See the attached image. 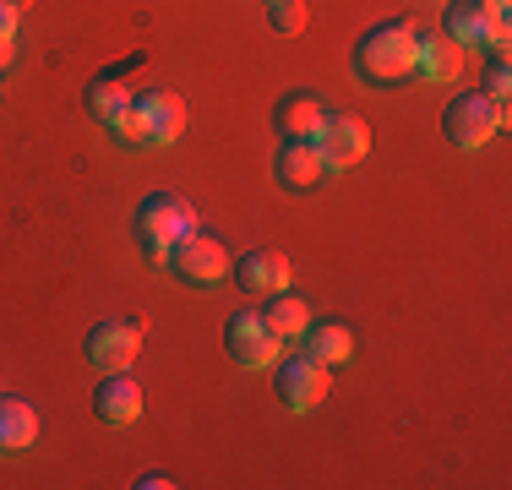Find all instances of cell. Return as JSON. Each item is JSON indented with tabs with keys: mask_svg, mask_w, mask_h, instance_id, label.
Segmentation results:
<instances>
[{
	"mask_svg": "<svg viewBox=\"0 0 512 490\" xmlns=\"http://www.w3.org/2000/svg\"><path fill=\"white\" fill-rule=\"evenodd\" d=\"M414 33H420L414 17H393V22H376L355 44V77L365 88H398L409 77L414 71Z\"/></svg>",
	"mask_w": 512,
	"mask_h": 490,
	"instance_id": "obj_1",
	"label": "cell"
},
{
	"mask_svg": "<svg viewBox=\"0 0 512 490\" xmlns=\"http://www.w3.org/2000/svg\"><path fill=\"white\" fill-rule=\"evenodd\" d=\"M507 120H512L507 98H491V93H480V88L458 93L453 104L442 109V131H447V142L463 147V153H474V147H485V142L496 137V131H507Z\"/></svg>",
	"mask_w": 512,
	"mask_h": 490,
	"instance_id": "obj_2",
	"label": "cell"
},
{
	"mask_svg": "<svg viewBox=\"0 0 512 490\" xmlns=\"http://www.w3.org/2000/svg\"><path fill=\"white\" fill-rule=\"evenodd\" d=\"M186 137V98L175 88H142L131 98V115L120 126V142H180Z\"/></svg>",
	"mask_w": 512,
	"mask_h": 490,
	"instance_id": "obj_3",
	"label": "cell"
},
{
	"mask_svg": "<svg viewBox=\"0 0 512 490\" xmlns=\"http://www.w3.org/2000/svg\"><path fill=\"white\" fill-rule=\"evenodd\" d=\"M442 33L463 49V55H469V49H485V55H491V49H507L512 44L507 11H485L480 0H447Z\"/></svg>",
	"mask_w": 512,
	"mask_h": 490,
	"instance_id": "obj_4",
	"label": "cell"
},
{
	"mask_svg": "<svg viewBox=\"0 0 512 490\" xmlns=\"http://www.w3.org/2000/svg\"><path fill=\"white\" fill-rule=\"evenodd\" d=\"M169 267H175V278H186V284L197 289H213L229 278V267H235V256H229V245L218 235H202V229H191V235H180L169 245Z\"/></svg>",
	"mask_w": 512,
	"mask_h": 490,
	"instance_id": "obj_5",
	"label": "cell"
},
{
	"mask_svg": "<svg viewBox=\"0 0 512 490\" xmlns=\"http://www.w3.org/2000/svg\"><path fill=\"white\" fill-rule=\"evenodd\" d=\"M224 349H229V360H235L240 371H267V365H278L284 343H278V333L262 322V311L246 305V311H235L224 322Z\"/></svg>",
	"mask_w": 512,
	"mask_h": 490,
	"instance_id": "obj_6",
	"label": "cell"
},
{
	"mask_svg": "<svg viewBox=\"0 0 512 490\" xmlns=\"http://www.w3.org/2000/svg\"><path fill=\"white\" fill-rule=\"evenodd\" d=\"M278 403H284L289 414H311L316 403L333 392V365H322V360H311L306 349L300 354H289V360H278Z\"/></svg>",
	"mask_w": 512,
	"mask_h": 490,
	"instance_id": "obj_7",
	"label": "cell"
},
{
	"mask_svg": "<svg viewBox=\"0 0 512 490\" xmlns=\"http://www.w3.org/2000/svg\"><path fill=\"white\" fill-rule=\"evenodd\" d=\"M82 354H88V365H99V371H131V365H137V354H142V322L104 316V322L88 327Z\"/></svg>",
	"mask_w": 512,
	"mask_h": 490,
	"instance_id": "obj_8",
	"label": "cell"
},
{
	"mask_svg": "<svg viewBox=\"0 0 512 490\" xmlns=\"http://www.w3.org/2000/svg\"><path fill=\"white\" fill-rule=\"evenodd\" d=\"M191 229H197V207H191L180 191H153V196H142V207H137V235H142V240L175 245L180 235H191Z\"/></svg>",
	"mask_w": 512,
	"mask_h": 490,
	"instance_id": "obj_9",
	"label": "cell"
},
{
	"mask_svg": "<svg viewBox=\"0 0 512 490\" xmlns=\"http://www.w3.org/2000/svg\"><path fill=\"white\" fill-rule=\"evenodd\" d=\"M311 142H316V153L327 158V169H349L371 153V126L344 109V115H322V126H316Z\"/></svg>",
	"mask_w": 512,
	"mask_h": 490,
	"instance_id": "obj_10",
	"label": "cell"
},
{
	"mask_svg": "<svg viewBox=\"0 0 512 490\" xmlns=\"http://www.w3.org/2000/svg\"><path fill=\"white\" fill-rule=\"evenodd\" d=\"M235 284L251 294V300H267V294H284L289 289V278H295V267H289V256L284 251H273V245H256V251L246 256H235Z\"/></svg>",
	"mask_w": 512,
	"mask_h": 490,
	"instance_id": "obj_11",
	"label": "cell"
},
{
	"mask_svg": "<svg viewBox=\"0 0 512 490\" xmlns=\"http://www.w3.org/2000/svg\"><path fill=\"white\" fill-rule=\"evenodd\" d=\"M93 414H99V425H115V431H126V425L142 420V387L131 371H104V382L93 387Z\"/></svg>",
	"mask_w": 512,
	"mask_h": 490,
	"instance_id": "obj_12",
	"label": "cell"
},
{
	"mask_svg": "<svg viewBox=\"0 0 512 490\" xmlns=\"http://www.w3.org/2000/svg\"><path fill=\"white\" fill-rule=\"evenodd\" d=\"M273 175H278V186L284 191H316V186H327V158L316 153V142L306 137H289L284 147H278V158H273Z\"/></svg>",
	"mask_w": 512,
	"mask_h": 490,
	"instance_id": "obj_13",
	"label": "cell"
},
{
	"mask_svg": "<svg viewBox=\"0 0 512 490\" xmlns=\"http://www.w3.org/2000/svg\"><path fill=\"white\" fill-rule=\"evenodd\" d=\"M414 71L425 82H458L463 77V49L447 39L442 28H420L414 33Z\"/></svg>",
	"mask_w": 512,
	"mask_h": 490,
	"instance_id": "obj_14",
	"label": "cell"
},
{
	"mask_svg": "<svg viewBox=\"0 0 512 490\" xmlns=\"http://www.w3.org/2000/svg\"><path fill=\"white\" fill-rule=\"evenodd\" d=\"M322 115H327V109H322V98H316L311 88H289L284 98H278V104H273V131H278V137H316V126H322Z\"/></svg>",
	"mask_w": 512,
	"mask_h": 490,
	"instance_id": "obj_15",
	"label": "cell"
},
{
	"mask_svg": "<svg viewBox=\"0 0 512 490\" xmlns=\"http://www.w3.org/2000/svg\"><path fill=\"white\" fill-rule=\"evenodd\" d=\"M131 93L126 82H115V77H93L88 88H82V109H88L93 120H99V126H109L120 137V126H126V115H131Z\"/></svg>",
	"mask_w": 512,
	"mask_h": 490,
	"instance_id": "obj_16",
	"label": "cell"
},
{
	"mask_svg": "<svg viewBox=\"0 0 512 490\" xmlns=\"http://www.w3.org/2000/svg\"><path fill=\"white\" fill-rule=\"evenodd\" d=\"M39 441V409L28 398H0V452H22Z\"/></svg>",
	"mask_w": 512,
	"mask_h": 490,
	"instance_id": "obj_17",
	"label": "cell"
},
{
	"mask_svg": "<svg viewBox=\"0 0 512 490\" xmlns=\"http://www.w3.org/2000/svg\"><path fill=\"white\" fill-rule=\"evenodd\" d=\"M300 349H306L311 360H322V365H338V360H349V354H355V333H349L344 322H306Z\"/></svg>",
	"mask_w": 512,
	"mask_h": 490,
	"instance_id": "obj_18",
	"label": "cell"
},
{
	"mask_svg": "<svg viewBox=\"0 0 512 490\" xmlns=\"http://www.w3.org/2000/svg\"><path fill=\"white\" fill-rule=\"evenodd\" d=\"M262 322L278 333V343H300V333H306V322H311V305L300 300V294H267V305H262Z\"/></svg>",
	"mask_w": 512,
	"mask_h": 490,
	"instance_id": "obj_19",
	"label": "cell"
},
{
	"mask_svg": "<svg viewBox=\"0 0 512 490\" xmlns=\"http://www.w3.org/2000/svg\"><path fill=\"white\" fill-rule=\"evenodd\" d=\"M306 0H267V22H273V33H284V39H295V33H306Z\"/></svg>",
	"mask_w": 512,
	"mask_h": 490,
	"instance_id": "obj_20",
	"label": "cell"
},
{
	"mask_svg": "<svg viewBox=\"0 0 512 490\" xmlns=\"http://www.w3.org/2000/svg\"><path fill=\"white\" fill-rule=\"evenodd\" d=\"M491 98H507L512 93V71H507V49H491V66H485V88Z\"/></svg>",
	"mask_w": 512,
	"mask_h": 490,
	"instance_id": "obj_21",
	"label": "cell"
},
{
	"mask_svg": "<svg viewBox=\"0 0 512 490\" xmlns=\"http://www.w3.org/2000/svg\"><path fill=\"white\" fill-rule=\"evenodd\" d=\"M142 71H148V55H142V49H137V55H126V60H115V66H109V71H104V77H115V82H137V77H142Z\"/></svg>",
	"mask_w": 512,
	"mask_h": 490,
	"instance_id": "obj_22",
	"label": "cell"
},
{
	"mask_svg": "<svg viewBox=\"0 0 512 490\" xmlns=\"http://www.w3.org/2000/svg\"><path fill=\"white\" fill-rule=\"evenodd\" d=\"M11 60H17V33H0V77H6Z\"/></svg>",
	"mask_w": 512,
	"mask_h": 490,
	"instance_id": "obj_23",
	"label": "cell"
},
{
	"mask_svg": "<svg viewBox=\"0 0 512 490\" xmlns=\"http://www.w3.org/2000/svg\"><path fill=\"white\" fill-rule=\"evenodd\" d=\"M142 490H164V485H175V480H169V474L164 469H148V474H142V480H137Z\"/></svg>",
	"mask_w": 512,
	"mask_h": 490,
	"instance_id": "obj_24",
	"label": "cell"
},
{
	"mask_svg": "<svg viewBox=\"0 0 512 490\" xmlns=\"http://www.w3.org/2000/svg\"><path fill=\"white\" fill-rule=\"evenodd\" d=\"M0 33H17V11H11L6 0H0Z\"/></svg>",
	"mask_w": 512,
	"mask_h": 490,
	"instance_id": "obj_25",
	"label": "cell"
},
{
	"mask_svg": "<svg viewBox=\"0 0 512 490\" xmlns=\"http://www.w3.org/2000/svg\"><path fill=\"white\" fill-rule=\"evenodd\" d=\"M480 6H485V11H507L512 0H480Z\"/></svg>",
	"mask_w": 512,
	"mask_h": 490,
	"instance_id": "obj_26",
	"label": "cell"
},
{
	"mask_svg": "<svg viewBox=\"0 0 512 490\" xmlns=\"http://www.w3.org/2000/svg\"><path fill=\"white\" fill-rule=\"evenodd\" d=\"M6 6H11V11H17V17H22V11H28V6H33V0H6Z\"/></svg>",
	"mask_w": 512,
	"mask_h": 490,
	"instance_id": "obj_27",
	"label": "cell"
}]
</instances>
